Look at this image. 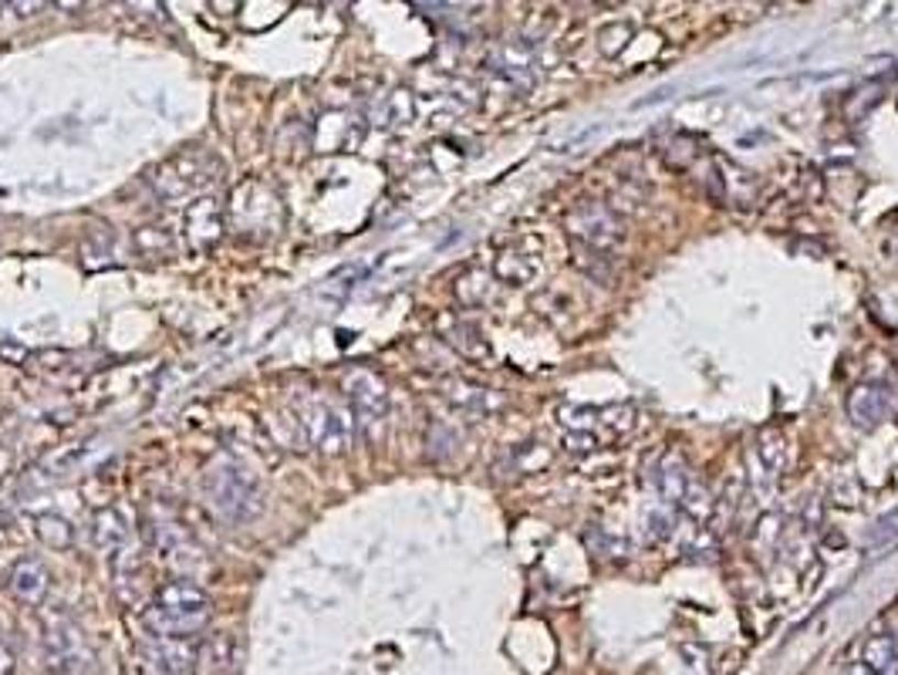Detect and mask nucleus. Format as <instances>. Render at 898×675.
Instances as JSON below:
<instances>
[{
	"label": "nucleus",
	"instance_id": "14",
	"mask_svg": "<svg viewBox=\"0 0 898 675\" xmlns=\"http://www.w3.org/2000/svg\"><path fill=\"white\" fill-rule=\"evenodd\" d=\"M442 396H446L449 406H457L460 412H473V416H483V412L501 406V399H496L490 389H483V385H473L467 378H449L442 385Z\"/></svg>",
	"mask_w": 898,
	"mask_h": 675
},
{
	"label": "nucleus",
	"instance_id": "13",
	"mask_svg": "<svg viewBox=\"0 0 898 675\" xmlns=\"http://www.w3.org/2000/svg\"><path fill=\"white\" fill-rule=\"evenodd\" d=\"M442 342L449 348H457V355L470 358V362H490V342L483 338L480 324L467 321V318H449L442 324Z\"/></svg>",
	"mask_w": 898,
	"mask_h": 675
},
{
	"label": "nucleus",
	"instance_id": "28",
	"mask_svg": "<svg viewBox=\"0 0 898 675\" xmlns=\"http://www.w3.org/2000/svg\"><path fill=\"white\" fill-rule=\"evenodd\" d=\"M645 538L648 541H666V538H672V517L659 507V510H648L645 513Z\"/></svg>",
	"mask_w": 898,
	"mask_h": 675
},
{
	"label": "nucleus",
	"instance_id": "24",
	"mask_svg": "<svg viewBox=\"0 0 898 675\" xmlns=\"http://www.w3.org/2000/svg\"><path fill=\"white\" fill-rule=\"evenodd\" d=\"M135 247L149 257H156V254H169L173 251V233L166 226H142L135 233Z\"/></svg>",
	"mask_w": 898,
	"mask_h": 675
},
{
	"label": "nucleus",
	"instance_id": "32",
	"mask_svg": "<svg viewBox=\"0 0 898 675\" xmlns=\"http://www.w3.org/2000/svg\"><path fill=\"white\" fill-rule=\"evenodd\" d=\"M777 538H780V517H777V513H767V517L760 520V530H757V544L774 547Z\"/></svg>",
	"mask_w": 898,
	"mask_h": 675
},
{
	"label": "nucleus",
	"instance_id": "21",
	"mask_svg": "<svg viewBox=\"0 0 898 675\" xmlns=\"http://www.w3.org/2000/svg\"><path fill=\"white\" fill-rule=\"evenodd\" d=\"M757 456H760V466L767 473H777V469H784V463L790 456V440L784 436L780 429H764L760 440H757Z\"/></svg>",
	"mask_w": 898,
	"mask_h": 675
},
{
	"label": "nucleus",
	"instance_id": "8",
	"mask_svg": "<svg viewBox=\"0 0 898 675\" xmlns=\"http://www.w3.org/2000/svg\"><path fill=\"white\" fill-rule=\"evenodd\" d=\"M490 71L501 75L504 81L517 85V88H530L534 78H537V55H534V44L524 41V37H507L501 41L490 52Z\"/></svg>",
	"mask_w": 898,
	"mask_h": 675
},
{
	"label": "nucleus",
	"instance_id": "2",
	"mask_svg": "<svg viewBox=\"0 0 898 675\" xmlns=\"http://www.w3.org/2000/svg\"><path fill=\"white\" fill-rule=\"evenodd\" d=\"M204 497L217 517L227 523H243L261 510V484L258 476L237 463L233 456H220L204 473Z\"/></svg>",
	"mask_w": 898,
	"mask_h": 675
},
{
	"label": "nucleus",
	"instance_id": "19",
	"mask_svg": "<svg viewBox=\"0 0 898 675\" xmlns=\"http://www.w3.org/2000/svg\"><path fill=\"white\" fill-rule=\"evenodd\" d=\"M34 530H37L41 544H47L52 551H68L75 544V527L62 513H37Z\"/></svg>",
	"mask_w": 898,
	"mask_h": 675
},
{
	"label": "nucleus",
	"instance_id": "17",
	"mask_svg": "<svg viewBox=\"0 0 898 675\" xmlns=\"http://www.w3.org/2000/svg\"><path fill=\"white\" fill-rule=\"evenodd\" d=\"M862 662L875 675H898V639L888 632H875L862 642Z\"/></svg>",
	"mask_w": 898,
	"mask_h": 675
},
{
	"label": "nucleus",
	"instance_id": "29",
	"mask_svg": "<svg viewBox=\"0 0 898 675\" xmlns=\"http://www.w3.org/2000/svg\"><path fill=\"white\" fill-rule=\"evenodd\" d=\"M679 659H682V668L692 672V675H710V668H713L710 652L700 649V645H682V649H679Z\"/></svg>",
	"mask_w": 898,
	"mask_h": 675
},
{
	"label": "nucleus",
	"instance_id": "12",
	"mask_svg": "<svg viewBox=\"0 0 898 675\" xmlns=\"http://www.w3.org/2000/svg\"><path fill=\"white\" fill-rule=\"evenodd\" d=\"M106 453L102 440H85V443H75V446H65L62 453L47 456L41 463V473L52 476V479H62V476H75V473H85L88 466H95V460Z\"/></svg>",
	"mask_w": 898,
	"mask_h": 675
},
{
	"label": "nucleus",
	"instance_id": "30",
	"mask_svg": "<svg viewBox=\"0 0 898 675\" xmlns=\"http://www.w3.org/2000/svg\"><path fill=\"white\" fill-rule=\"evenodd\" d=\"M0 358H4L8 365H24L31 358V352L24 345H18L11 334H0Z\"/></svg>",
	"mask_w": 898,
	"mask_h": 675
},
{
	"label": "nucleus",
	"instance_id": "22",
	"mask_svg": "<svg viewBox=\"0 0 898 675\" xmlns=\"http://www.w3.org/2000/svg\"><path fill=\"white\" fill-rule=\"evenodd\" d=\"M679 510H682L689 520H696V523H707V520L716 513V500H713V494H710L703 484H696V479H692V487L686 490Z\"/></svg>",
	"mask_w": 898,
	"mask_h": 675
},
{
	"label": "nucleus",
	"instance_id": "33",
	"mask_svg": "<svg viewBox=\"0 0 898 675\" xmlns=\"http://www.w3.org/2000/svg\"><path fill=\"white\" fill-rule=\"evenodd\" d=\"M0 675H18V655L8 642H0Z\"/></svg>",
	"mask_w": 898,
	"mask_h": 675
},
{
	"label": "nucleus",
	"instance_id": "5",
	"mask_svg": "<svg viewBox=\"0 0 898 675\" xmlns=\"http://www.w3.org/2000/svg\"><path fill=\"white\" fill-rule=\"evenodd\" d=\"M565 226L568 233L578 240V247H588L594 254H612L622 247V240H625V230H622V220L605 207V203H578L574 210H568L565 217Z\"/></svg>",
	"mask_w": 898,
	"mask_h": 675
},
{
	"label": "nucleus",
	"instance_id": "9",
	"mask_svg": "<svg viewBox=\"0 0 898 675\" xmlns=\"http://www.w3.org/2000/svg\"><path fill=\"white\" fill-rule=\"evenodd\" d=\"M183 226H186V240L193 247L207 251L213 244H220V236L227 230V210L220 207L217 197H199L186 207V217H183Z\"/></svg>",
	"mask_w": 898,
	"mask_h": 675
},
{
	"label": "nucleus",
	"instance_id": "7",
	"mask_svg": "<svg viewBox=\"0 0 898 675\" xmlns=\"http://www.w3.org/2000/svg\"><path fill=\"white\" fill-rule=\"evenodd\" d=\"M199 665V645L193 639H156L142 649L145 675H193Z\"/></svg>",
	"mask_w": 898,
	"mask_h": 675
},
{
	"label": "nucleus",
	"instance_id": "27",
	"mask_svg": "<svg viewBox=\"0 0 898 675\" xmlns=\"http://www.w3.org/2000/svg\"><path fill=\"white\" fill-rule=\"evenodd\" d=\"M588 541H591V547L598 554H609V557H625L628 554V541L612 534V530H591Z\"/></svg>",
	"mask_w": 898,
	"mask_h": 675
},
{
	"label": "nucleus",
	"instance_id": "18",
	"mask_svg": "<svg viewBox=\"0 0 898 675\" xmlns=\"http://www.w3.org/2000/svg\"><path fill=\"white\" fill-rule=\"evenodd\" d=\"M689 487H692V476H689V469H686L682 460L666 456V460L656 466V490H659V497H662L666 504H676V507H679Z\"/></svg>",
	"mask_w": 898,
	"mask_h": 675
},
{
	"label": "nucleus",
	"instance_id": "11",
	"mask_svg": "<svg viewBox=\"0 0 898 675\" xmlns=\"http://www.w3.org/2000/svg\"><path fill=\"white\" fill-rule=\"evenodd\" d=\"M537 274H540V254L521 244L501 251L493 261V277L507 287H527L530 280H537Z\"/></svg>",
	"mask_w": 898,
	"mask_h": 675
},
{
	"label": "nucleus",
	"instance_id": "31",
	"mask_svg": "<svg viewBox=\"0 0 898 675\" xmlns=\"http://www.w3.org/2000/svg\"><path fill=\"white\" fill-rule=\"evenodd\" d=\"M565 450H568V453H578V456L598 450L594 432H568V436H565Z\"/></svg>",
	"mask_w": 898,
	"mask_h": 675
},
{
	"label": "nucleus",
	"instance_id": "26",
	"mask_svg": "<svg viewBox=\"0 0 898 675\" xmlns=\"http://www.w3.org/2000/svg\"><path fill=\"white\" fill-rule=\"evenodd\" d=\"M895 538H898V507H891L885 517H878V523L868 530L865 544H868V547H885V544H891Z\"/></svg>",
	"mask_w": 898,
	"mask_h": 675
},
{
	"label": "nucleus",
	"instance_id": "10",
	"mask_svg": "<svg viewBox=\"0 0 898 675\" xmlns=\"http://www.w3.org/2000/svg\"><path fill=\"white\" fill-rule=\"evenodd\" d=\"M891 409V389L885 381H858L852 392H847V419L858 429H875Z\"/></svg>",
	"mask_w": 898,
	"mask_h": 675
},
{
	"label": "nucleus",
	"instance_id": "20",
	"mask_svg": "<svg viewBox=\"0 0 898 675\" xmlns=\"http://www.w3.org/2000/svg\"><path fill=\"white\" fill-rule=\"evenodd\" d=\"M490 291H493V274L486 270H467L457 280V298L463 308H483L490 301Z\"/></svg>",
	"mask_w": 898,
	"mask_h": 675
},
{
	"label": "nucleus",
	"instance_id": "23",
	"mask_svg": "<svg viewBox=\"0 0 898 675\" xmlns=\"http://www.w3.org/2000/svg\"><path fill=\"white\" fill-rule=\"evenodd\" d=\"M385 125H409L416 119V99L406 91V88H398L392 91L388 99H385V112H382Z\"/></svg>",
	"mask_w": 898,
	"mask_h": 675
},
{
	"label": "nucleus",
	"instance_id": "34",
	"mask_svg": "<svg viewBox=\"0 0 898 675\" xmlns=\"http://www.w3.org/2000/svg\"><path fill=\"white\" fill-rule=\"evenodd\" d=\"M837 675H875V672H872V668H868V665L858 659V662H847V665H841V672H837Z\"/></svg>",
	"mask_w": 898,
	"mask_h": 675
},
{
	"label": "nucleus",
	"instance_id": "25",
	"mask_svg": "<svg viewBox=\"0 0 898 675\" xmlns=\"http://www.w3.org/2000/svg\"><path fill=\"white\" fill-rule=\"evenodd\" d=\"M558 416H561V425H565L568 432H591V425H594V422H602L605 412L588 409V406H561Z\"/></svg>",
	"mask_w": 898,
	"mask_h": 675
},
{
	"label": "nucleus",
	"instance_id": "3",
	"mask_svg": "<svg viewBox=\"0 0 898 675\" xmlns=\"http://www.w3.org/2000/svg\"><path fill=\"white\" fill-rule=\"evenodd\" d=\"M220 173H223V163L210 150L193 146L160 163V169L153 173V189L166 203H183L193 197L199 200L207 189L220 182Z\"/></svg>",
	"mask_w": 898,
	"mask_h": 675
},
{
	"label": "nucleus",
	"instance_id": "4",
	"mask_svg": "<svg viewBox=\"0 0 898 675\" xmlns=\"http://www.w3.org/2000/svg\"><path fill=\"white\" fill-rule=\"evenodd\" d=\"M297 422L305 429V440L328 456H338L355 440V412L352 406H341L331 399H311L297 412Z\"/></svg>",
	"mask_w": 898,
	"mask_h": 675
},
{
	"label": "nucleus",
	"instance_id": "1",
	"mask_svg": "<svg viewBox=\"0 0 898 675\" xmlns=\"http://www.w3.org/2000/svg\"><path fill=\"white\" fill-rule=\"evenodd\" d=\"M210 621V595L193 582H169L145 608L142 624L153 639H193Z\"/></svg>",
	"mask_w": 898,
	"mask_h": 675
},
{
	"label": "nucleus",
	"instance_id": "15",
	"mask_svg": "<svg viewBox=\"0 0 898 675\" xmlns=\"http://www.w3.org/2000/svg\"><path fill=\"white\" fill-rule=\"evenodd\" d=\"M47 585H52V577H47V567L37 557H24V561L14 564V571H11V591L24 605H37L47 595Z\"/></svg>",
	"mask_w": 898,
	"mask_h": 675
},
{
	"label": "nucleus",
	"instance_id": "16",
	"mask_svg": "<svg viewBox=\"0 0 898 675\" xmlns=\"http://www.w3.org/2000/svg\"><path fill=\"white\" fill-rule=\"evenodd\" d=\"M91 541L98 551H122L129 544V520L122 517V510L116 507H106V510H98L91 517Z\"/></svg>",
	"mask_w": 898,
	"mask_h": 675
},
{
	"label": "nucleus",
	"instance_id": "6",
	"mask_svg": "<svg viewBox=\"0 0 898 675\" xmlns=\"http://www.w3.org/2000/svg\"><path fill=\"white\" fill-rule=\"evenodd\" d=\"M344 399H348V406H352L355 419L379 422L388 412V385L375 368L359 365L344 375Z\"/></svg>",
	"mask_w": 898,
	"mask_h": 675
}]
</instances>
